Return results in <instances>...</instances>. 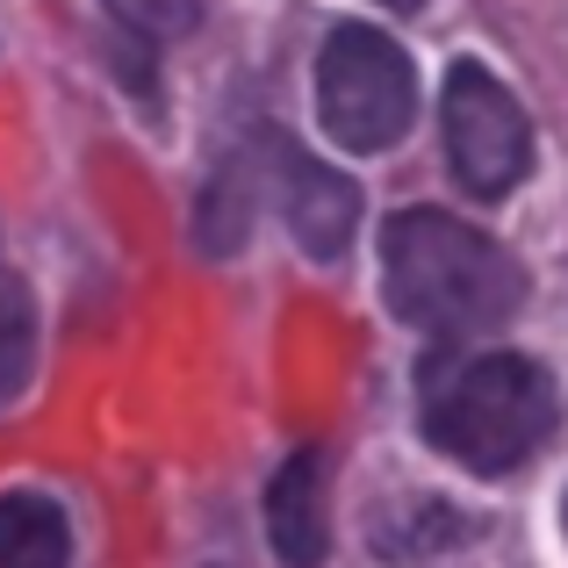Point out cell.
Instances as JSON below:
<instances>
[{"mask_svg":"<svg viewBox=\"0 0 568 568\" xmlns=\"http://www.w3.org/2000/svg\"><path fill=\"white\" fill-rule=\"evenodd\" d=\"M260 159L281 187V216H288L295 245H303L310 260H338V252L353 245V223H361V187H353L346 173H332L324 159H310L303 144L274 138V130L260 138Z\"/></svg>","mask_w":568,"mask_h":568,"instance_id":"obj_5","label":"cell"},{"mask_svg":"<svg viewBox=\"0 0 568 568\" xmlns=\"http://www.w3.org/2000/svg\"><path fill=\"white\" fill-rule=\"evenodd\" d=\"M65 561H72L65 511L37 489H8L0 497V568H65Z\"/></svg>","mask_w":568,"mask_h":568,"instance_id":"obj_7","label":"cell"},{"mask_svg":"<svg viewBox=\"0 0 568 568\" xmlns=\"http://www.w3.org/2000/svg\"><path fill=\"white\" fill-rule=\"evenodd\" d=\"M266 532H274V555L288 568H317L324 547H332V526H324V454L303 446L288 468L266 489Z\"/></svg>","mask_w":568,"mask_h":568,"instance_id":"obj_6","label":"cell"},{"mask_svg":"<svg viewBox=\"0 0 568 568\" xmlns=\"http://www.w3.org/2000/svg\"><path fill=\"white\" fill-rule=\"evenodd\" d=\"M29 361H37V310H29L22 281L0 274V403L29 382Z\"/></svg>","mask_w":568,"mask_h":568,"instance_id":"obj_9","label":"cell"},{"mask_svg":"<svg viewBox=\"0 0 568 568\" xmlns=\"http://www.w3.org/2000/svg\"><path fill=\"white\" fill-rule=\"evenodd\" d=\"M425 439L460 468L504 475L526 454H540L555 432V382L526 353H446L417 382Z\"/></svg>","mask_w":568,"mask_h":568,"instance_id":"obj_2","label":"cell"},{"mask_svg":"<svg viewBox=\"0 0 568 568\" xmlns=\"http://www.w3.org/2000/svg\"><path fill=\"white\" fill-rule=\"evenodd\" d=\"M382 8H425V0H382Z\"/></svg>","mask_w":568,"mask_h":568,"instance_id":"obj_11","label":"cell"},{"mask_svg":"<svg viewBox=\"0 0 568 568\" xmlns=\"http://www.w3.org/2000/svg\"><path fill=\"white\" fill-rule=\"evenodd\" d=\"M439 123H446V159H454L460 187L497 202L526 181L532 166V130L526 109L511 101V87L483 65H454L446 72V101H439Z\"/></svg>","mask_w":568,"mask_h":568,"instance_id":"obj_4","label":"cell"},{"mask_svg":"<svg viewBox=\"0 0 568 568\" xmlns=\"http://www.w3.org/2000/svg\"><path fill=\"white\" fill-rule=\"evenodd\" d=\"M109 14H115V29L138 37V43H173L202 22V0H109Z\"/></svg>","mask_w":568,"mask_h":568,"instance_id":"obj_10","label":"cell"},{"mask_svg":"<svg viewBox=\"0 0 568 568\" xmlns=\"http://www.w3.org/2000/svg\"><path fill=\"white\" fill-rule=\"evenodd\" d=\"M382 281L388 310L432 338H475L497 332L526 295V274L497 237L468 231L446 209H403L382 231Z\"/></svg>","mask_w":568,"mask_h":568,"instance_id":"obj_1","label":"cell"},{"mask_svg":"<svg viewBox=\"0 0 568 568\" xmlns=\"http://www.w3.org/2000/svg\"><path fill=\"white\" fill-rule=\"evenodd\" d=\"M317 115L346 152H388L417 115V80L410 58L382 29H332L317 58Z\"/></svg>","mask_w":568,"mask_h":568,"instance_id":"obj_3","label":"cell"},{"mask_svg":"<svg viewBox=\"0 0 568 568\" xmlns=\"http://www.w3.org/2000/svg\"><path fill=\"white\" fill-rule=\"evenodd\" d=\"M252 231V166L237 159L231 173H216V187L202 194V245L209 252H237Z\"/></svg>","mask_w":568,"mask_h":568,"instance_id":"obj_8","label":"cell"}]
</instances>
